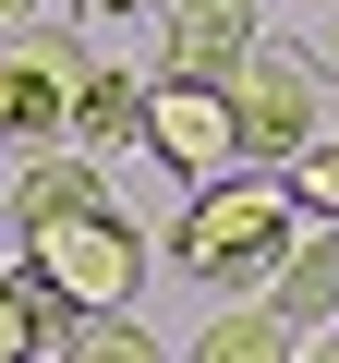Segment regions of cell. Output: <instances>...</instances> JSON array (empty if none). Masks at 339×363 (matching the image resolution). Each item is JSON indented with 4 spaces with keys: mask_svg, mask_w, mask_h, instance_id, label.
<instances>
[{
    "mask_svg": "<svg viewBox=\"0 0 339 363\" xmlns=\"http://www.w3.org/2000/svg\"><path fill=\"white\" fill-rule=\"evenodd\" d=\"M291 230H303V218H291V194H279V169H218V182H194L182 230H170V267H182L194 291L255 303V291L279 279Z\"/></svg>",
    "mask_w": 339,
    "mask_h": 363,
    "instance_id": "cell-1",
    "label": "cell"
},
{
    "mask_svg": "<svg viewBox=\"0 0 339 363\" xmlns=\"http://www.w3.org/2000/svg\"><path fill=\"white\" fill-rule=\"evenodd\" d=\"M25 279L61 303V327L73 315H121L133 291H145V230L97 194V206H61V218H37L25 230Z\"/></svg>",
    "mask_w": 339,
    "mask_h": 363,
    "instance_id": "cell-2",
    "label": "cell"
},
{
    "mask_svg": "<svg viewBox=\"0 0 339 363\" xmlns=\"http://www.w3.org/2000/svg\"><path fill=\"white\" fill-rule=\"evenodd\" d=\"M218 97H230V133H243V157H291V145H315L327 133V61L315 49H243L230 73H218Z\"/></svg>",
    "mask_w": 339,
    "mask_h": 363,
    "instance_id": "cell-3",
    "label": "cell"
},
{
    "mask_svg": "<svg viewBox=\"0 0 339 363\" xmlns=\"http://www.w3.org/2000/svg\"><path fill=\"white\" fill-rule=\"evenodd\" d=\"M97 49L73 37V25H13L0 37V145H61V97H73V73H85Z\"/></svg>",
    "mask_w": 339,
    "mask_h": 363,
    "instance_id": "cell-4",
    "label": "cell"
},
{
    "mask_svg": "<svg viewBox=\"0 0 339 363\" xmlns=\"http://www.w3.org/2000/svg\"><path fill=\"white\" fill-rule=\"evenodd\" d=\"M133 145H145V157H170L182 182H218V169H243L230 97H218V85H194V73H157V85H145V121H133Z\"/></svg>",
    "mask_w": 339,
    "mask_h": 363,
    "instance_id": "cell-5",
    "label": "cell"
},
{
    "mask_svg": "<svg viewBox=\"0 0 339 363\" xmlns=\"http://www.w3.org/2000/svg\"><path fill=\"white\" fill-rule=\"evenodd\" d=\"M157 25H170V73L218 85V73L267 37V0H157Z\"/></svg>",
    "mask_w": 339,
    "mask_h": 363,
    "instance_id": "cell-6",
    "label": "cell"
},
{
    "mask_svg": "<svg viewBox=\"0 0 339 363\" xmlns=\"http://www.w3.org/2000/svg\"><path fill=\"white\" fill-rule=\"evenodd\" d=\"M133 121H145V73L85 61V73H73V97H61V145H73V157H121V145H133Z\"/></svg>",
    "mask_w": 339,
    "mask_h": 363,
    "instance_id": "cell-7",
    "label": "cell"
},
{
    "mask_svg": "<svg viewBox=\"0 0 339 363\" xmlns=\"http://www.w3.org/2000/svg\"><path fill=\"white\" fill-rule=\"evenodd\" d=\"M255 303H267L291 339H303V327H339V218H327V230L303 218V230H291V255H279V279H267Z\"/></svg>",
    "mask_w": 339,
    "mask_h": 363,
    "instance_id": "cell-8",
    "label": "cell"
},
{
    "mask_svg": "<svg viewBox=\"0 0 339 363\" xmlns=\"http://www.w3.org/2000/svg\"><path fill=\"white\" fill-rule=\"evenodd\" d=\"M49 351H61V363H170V351H157V327H145L133 303H121V315H73Z\"/></svg>",
    "mask_w": 339,
    "mask_h": 363,
    "instance_id": "cell-9",
    "label": "cell"
},
{
    "mask_svg": "<svg viewBox=\"0 0 339 363\" xmlns=\"http://www.w3.org/2000/svg\"><path fill=\"white\" fill-rule=\"evenodd\" d=\"M109 182H97V157H37L25 182H13V230H37V218H61V206H97Z\"/></svg>",
    "mask_w": 339,
    "mask_h": 363,
    "instance_id": "cell-10",
    "label": "cell"
},
{
    "mask_svg": "<svg viewBox=\"0 0 339 363\" xmlns=\"http://www.w3.org/2000/svg\"><path fill=\"white\" fill-rule=\"evenodd\" d=\"M291 351V327L267 315V303H230V315H206V339L182 351V363H279Z\"/></svg>",
    "mask_w": 339,
    "mask_h": 363,
    "instance_id": "cell-11",
    "label": "cell"
},
{
    "mask_svg": "<svg viewBox=\"0 0 339 363\" xmlns=\"http://www.w3.org/2000/svg\"><path fill=\"white\" fill-rule=\"evenodd\" d=\"M49 339H61V303H49L25 267H0V363H37Z\"/></svg>",
    "mask_w": 339,
    "mask_h": 363,
    "instance_id": "cell-12",
    "label": "cell"
},
{
    "mask_svg": "<svg viewBox=\"0 0 339 363\" xmlns=\"http://www.w3.org/2000/svg\"><path fill=\"white\" fill-rule=\"evenodd\" d=\"M279 194H291V218H339V133H315V145H291L279 157Z\"/></svg>",
    "mask_w": 339,
    "mask_h": 363,
    "instance_id": "cell-13",
    "label": "cell"
},
{
    "mask_svg": "<svg viewBox=\"0 0 339 363\" xmlns=\"http://www.w3.org/2000/svg\"><path fill=\"white\" fill-rule=\"evenodd\" d=\"M279 363H339V351H315V339H291V351H279Z\"/></svg>",
    "mask_w": 339,
    "mask_h": 363,
    "instance_id": "cell-14",
    "label": "cell"
},
{
    "mask_svg": "<svg viewBox=\"0 0 339 363\" xmlns=\"http://www.w3.org/2000/svg\"><path fill=\"white\" fill-rule=\"evenodd\" d=\"M25 13H37V0H0V25H25Z\"/></svg>",
    "mask_w": 339,
    "mask_h": 363,
    "instance_id": "cell-15",
    "label": "cell"
},
{
    "mask_svg": "<svg viewBox=\"0 0 339 363\" xmlns=\"http://www.w3.org/2000/svg\"><path fill=\"white\" fill-rule=\"evenodd\" d=\"M97 13H157V0H97Z\"/></svg>",
    "mask_w": 339,
    "mask_h": 363,
    "instance_id": "cell-16",
    "label": "cell"
}]
</instances>
